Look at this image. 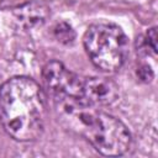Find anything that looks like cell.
Returning <instances> with one entry per match:
<instances>
[{
	"label": "cell",
	"mask_w": 158,
	"mask_h": 158,
	"mask_svg": "<svg viewBox=\"0 0 158 158\" xmlns=\"http://www.w3.org/2000/svg\"><path fill=\"white\" fill-rule=\"evenodd\" d=\"M84 100L93 105H110L118 96L117 85L106 78H85L83 81Z\"/></svg>",
	"instance_id": "cell-5"
},
{
	"label": "cell",
	"mask_w": 158,
	"mask_h": 158,
	"mask_svg": "<svg viewBox=\"0 0 158 158\" xmlns=\"http://www.w3.org/2000/svg\"><path fill=\"white\" fill-rule=\"evenodd\" d=\"M54 35L58 38V41H60L63 43H70V42H73V40L75 37V33H74L73 28L65 22H62V23L56 26Z\"/></svg>",
	"instance_id": "cell-7"
},
{
	"label": "cell",
	"mask_w": 158,
	"mask_h": 158,
	"mask_svg": "<svg viewBox=\"0 0 158 158\" xmlns=\"http://www.w3.org/2000/svg\"><path fill=\"white\" fill-rule=\"evenodd\" d=\"M42 78L46 88L52 94V98L69 96L84 99L83 81L84 79L75 73L68 70L60 62L52 60L43 67Z\"/></svg>",
	"instance_id": "cell-4"
},
{
	"label": "cell",
	"mask_w": 158,
	"mask_h": 158,
	"mask_svg": "<svg viewBox=\"0 0 158 158\" xmlns=\"http://www.w3.org/2000/svg\"><path fill=\"white\" fill-rule=\"evenodd\" d=\"M146 43L152 48V51L156 53L157 52V28L152 27L148 30L147 36H146Z\"/></svg>",
	"instance_id": "cell-8"
},
{
	"label": "cell",
	"mask_w": 158,
	"mask_h": 158,
	"mask_svg": "<svg viewBox=\"0 0 158 158\" xmlns=\"http://www.w3.org/2000/svg\"><path fill=\"white\" fill-rule=\"evenodd\" d=\"M137 74L138 77L143 80V81H151L152 78H153V72L151 69V67L148 64H142L138 70H137Z\"/></svg>",
	"instance_id": "cell-9"
},
{
	"label": "cell",
	"mask_w": 158,
	"mask_h": 158,
	"mask_svg": "<svg viewBox=\"0 0 158 158\" xmlns=\"http://www.w3.org/2000/svg\"><path fill=\"white\" fill-rule=\"evenodd\" d=\"M53 100L63 125L84 136L99 153L121 156L130 148L131 135L121 120L96 110L84 99L60 96Z\"/></svg>",
	"instance_id": "cell-1"
},
{
	"label": "cell",
	"mask_w": 158,
	"mask_h": 158,
	"mask_svg": "<svg viewBox=\"0 0 158 158\" xmlns=\"http://www.w3.org/2000/svg\"><path fill=\"white\" fill-rule=\"evenodd\" d=\"M84 47L95 67L104 72H116L127 57L128 38L117 25L98 22L86 30Z\"/></svg>",
	"instance_id": "cell-3"
},
{
	"label": "cell",
	"mask_w": 158,
	"mask_h": 158,
	"mask_svg": "<svg viewBox=\"0 0 158 158\" xmlns=\"http://www.w3.org/2000/svg\"><path fill=\"white\" fill-rule=\"evenodd\" d=\"M16 14L20 19H22V21L27 22L31 26L33 23L42 22L43 19L46 17L47 12L42 5H38L36 2H31V4H27L20 9H17Z\"/></svg>",
	"instance_id": "cell-6"
},
{
	"label": "cell",
	"mask_w": 158,
	"mask_h": 158,
	"mask_svg": "<svg viewBox=\"0 0 158 158\" xmlns=\"http://www.w3.org/2000/svg\"><path fill=\"white\" fill-rule=\"evenodd\" d=\"M46 114L44 94L32 78L14 77L0 86V122L14 139H37L44 130Z\"/></svg>",
	"instance_id": "cell-2"
}]
</instances>
